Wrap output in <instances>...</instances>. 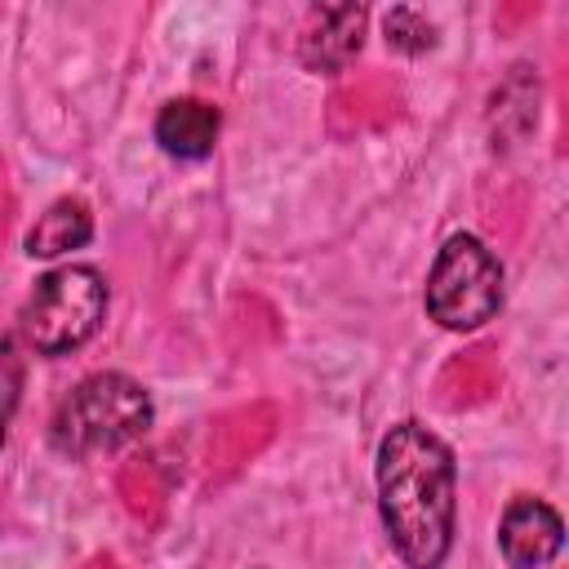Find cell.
I'll return each mask as SVG.
<instances>
[{
    "label": "cell",
    "mask_w": 569,
    "mask_h": 569,
    "mask_svg": "<svg viewBox=\"0 0 569 569\" xmlns=\"http://www.w3.org/2000/svg\"><path fill=\"white\" fill-rule=\"evenodd\" d=\"M378 516L409 569H440L453 551L458 467L449 445L422 422H396L378 440Z\"/></svg>",
    "instance_id": "6da1fadb"
},
{
    "label": "cell",
    "mask_w": 569,
    "mask_h": 569,
    "mask_svg": "<svg viewBox=\"0 0 569 569\" xmlns=\"http://www.w3.org/2000/svg\"><path fill=\"white\" fill-rule=\"evenodd\" d=\"M151 413V396L129 373H89L58 400L49 418V445L67 458L116 453L147 436Z\"/></svg>",
    "instance_id": "7a4b0ae2"
},
{
    "label": "cell",
    "mask_w": 569,
    "mask_h": 569,
    "mask_svg": "<svg viewBox=\"0 0 569 569\" xmlns=\"http://www.w3.org/2000/svg\"><path fill=\"white\" fill-rule=\"evenodd\" d=\"M107 316V280L98 267L67 262L36 280V289L22 302L18 329L22 342L40 356H67L84 347Z\"/></svg>",
    "instance_id": "3957f363"
},
{
    "label": "cell",
    "mask_w": 569,
    "mask_h": 569,
    "mask_svg": "<svg viewBox=\"0 0 569 569\" xmlns=\"http://www.w3.org/2000/svg\"><path fill=\"white\" fill-rule=\"evenodd\" d=\"M422 302L440 329H453V333L480 329L502 307V262L480 236L458 231L440 244Z\"/></svg>",
    "instance_id": "277c9868"
},
{
    "label": "cell",
    "mask_w": 569,
    "mask_h": 569,
    "mask_svg": "<svg viewBox=\"0 0 569 569\" xmlns=\"http://www.w3.org/2000/svg\"><path fill=\"white\" fill-rule=\"evenodd\" d=\"M565 547V520L551 502L520 493L498 520V551L507 569H547Z\"/></svg>",
    "instance_id": "5b68a950"
},
{
    "label": "cell",
    "mask_w": 569,
    "mask_h": 569,
    "mask_svg": "<svg viewBox=\"0 0 569 569\" xmlns=\"http://www.w3.org/2000/svg\"><path fill=\"white\" fill-rule=\"evenodd\" d=\"M369 13L360 4H320L298 31V58L316 76H338L365 44Z\"/></svg>",
    "instance_id": "8992f818"
},
{
    "label": "cell",
    "mask_w": 569,
    "mask_h": 569,
    "mask_svg": "<svg viewBox=\"0 0 569 569\" xmlns=\"http://www.w3.org/2000/svg\"><path fill=\"white\" fill-rule=\"evenodd\" d=\"M218 129H222V116L204 98H173L156 116V142L173 160H204V156H213Z\"/></svg>",
    "instance_id": "52a82bcc"
},
{
    "label": "cell",
    "mask_w": 569,
    "mask_h": 569,
    "mask_svg": "<svg viewBox=\"0 0 569 569\" xmlns=\"http://www.w3.org/2000/svg\"><path fill=\"white\" fill-rule=\"evenodd\" d=\"M89 236H93V213H89V204L62 196V200H53V204L36 218V227L27 231V253H31V258H62V253L89 244Z\"/></svg>",
    "instance_id": "ba28073f"
},
{
    "label": "cell",
    "mask_w": 569,
    "mask_h": 569,
    "mask_svg": "<svg viewBox=\"0 0 569 569\" xmlns=\"http://www.w3.org/2000/svg\"><path fill=\"white\" fill-rule=\"evenodd\" d=\"M382 27H387V44L400 49V53H427L436 44V27L409 4H396Z\"/></svg>",
    "instance_id": "9c48e42d"
}]
</instances>
